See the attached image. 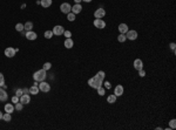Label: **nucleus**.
Returning <instances> with one entry per match:
<instances>
[{
    "instance_id": "nucleus-29",
    "label": "nucleus",
    "mask_w": 176,
    "mask_h": 130,
    "mask_svg": "<svg viewBox=\"0 0 176 130\" xmlns=\"http://www.w3.org/2000/svg\"><path fill=\"white\" fill-rule=\"evenodd\" d=\"M96 76H97V77H100L101 80H105V77H106V73H105L103 70H100V71H97Z\"/></svg>"
},
{
    "instance_id": "nucleus-13",
    "label": "nucleus",
    "mask_w": 176,
    "mask_h": 130,
    "mask_svg": "<svg viewBox=\"0 0 176 130\" xmlns=\"http://www.w3.org/2000/svg\"><path fill=\"white\" fill-rule=\"evenodd\" d=\"M81 11H82L81 4H75L74 6H72V11H71V12H72V13H74L75 15H76V14L81 13Z\"/></svg>"
},
{
    "instance_id": "nucleus-27",
    "label": "nucleus",
    "mask_w": 176,
    "mask_h": 130,
    "mask_svg": "<svg viewBox=\"0 0 176 130\" xmlns=\"http://www.w3.org/2000/svg\"><path fill=\"white\" fill-rule=\"evenodd\" d=\"M67 19H68V21H74L76 18H75V14H74V13L69 12L68 14H67Z\"/></svg>"
},
{
    "instance_id": "nucleus-2",
    "label": "nucleus",
    "mask_w": 176,
    "mask_h": 130,
    "mask_svg": "<svg viewBox=\"0 0 176 130\" xmlns=\"http://www.w3.org/2000/svg\"><path fill=\"white\" fill-rule=\"evenodd\" d=\"M47 77V71L45 69H39L36 70L35 73L33 74V79L38 82H41V81H45Z\"/></svg>"
},
{
    "instance_id": "nucleus-19",
    "label": "nucleus",
    "mask_w": 176,
    "mask_h": 130,
    "mask_svg": "<svg viewBox=\"0 0 176 130\" xmlns=\"http://www.w3.org/2000/svg\"><path fill=\"white\" fill-rule=\"evenodd\" d=\"M52 3H53L52 0H40V5L42 6L43 8H48L49 6L52 5Z\"/></svg>"
},
{
    "instance_id": "nucleus-3",
    "label": "nucleus",
    "mask_w": 176,
    "mask_h": 130,
    "mask_svg": "<svg viewBox=\"0 0 176 130\" xmlns=\"http://www.w3.org/2000/svg\"><path fill=\"white\" fill-rule=\"evenodd\" d=\"M39 90L40 92H42V93H48L49 90H51V84L49 83H47V82H45V81H41V82H39Z\"/></svg>"
},
{
    "instance_id": "nucleus-25",
    "label": "nucleus",
    "mask_w": 176,
    "mask_h": 130,
    "mask_svg": "<svg viewBox=\"0 0 176 130\" xmlns=\"http://www.w3.org/2000/svg\"><path fill=\"white\" fill-rule=\"evenodd\" d=\"M127 40V38H126V34H119V36H117V41L119 42H125V41Z\"/></svg>"
},
{
    "instance_id": "nucleus-7",
    "label": "nucleus",
    "mask_w": 176,
    "mask_h": 130,
    "mask_svg": "<svg viewBox=\"0 0 176 130\" xmlns=\"http://www.w3.org/2000/svg\"><path fill=\"white\" fill-rule=\"evenodd\" d=\"M106 15V10L103 8H97L94 12V18L95 19H103Z\"/></svg>"
},
{
    "instance_id": "nucleus-1",
    "label": "nucleus",
    "mask_w": 176,
    "mask_h": 130,
    "mask_svg": "<svg viewBox=\"0 0 176 130\" xmlns=\"http://www.w3.org/2000/svg\"><path fill=\"white\" fill-rule=\"evenodd\" d=\"M88 84H89L90 88H94V89H97L99 87H101L102 84H103V80H101L100 77H97L96 75H95L94 77H92V79L88 80Z\"/></svg>"
},
{
    "instance_id": "nucleus-30",
    "label": "nucleus",
    "mask_w": 176,
    "mask_h": 130,
    "mask_svg": "<svg viewBox=\"0 0 176 130\" xmlns=\"http://www.w3.org/2000/svg\"><path fill=\"white\" fill-rule=\"evenodd\" d=\"M169 128H170V129H175L176 128V120L175 118L170 120V122H169Z\"/></svg>"
},
{
    "instance_id": "nucleus-10",
    "label": "nucleus",
    "mask_w": 176,
    "mask_h": 130,
    "mask_svg": "<svg viewBox=\"0 0 176 130\" xmlns=\"http://www.w3.org/2000/svg\"><path fill=\"white\" fill-rule=\"evenodd\" d=\"M93 23H94V26L96 28H99V29H103V28L106 27V22L103 19H95Z\"/></svg>"
},
{
    "instance_id": "nucleus-5",
    "label": "nucleus",
    "mask_w": 176,
    "mask_h": 130,
    "mask_svg": "<svg viewBox=\"0 0 176 130\" xmlns=\"http://www.w3.org/2000/svg\"><path fill=\"white\" fill-rule=\"evenodd\" d=\"M17 52H19V48H13V47H7L5 49V56L7 58H13V56L16 55Z\"/></svg>"
},
{
    "instance_id": "nucleus-16",
    "label": "nucleus",
    "mask_w": 176,
    "mask_h": 130,
    "mask_svg": "<svg viewBox=\"0 0 176 130\" xmlns=\"http://www.w3.org/2000/svg\"><path fill=\"white\" fill-rule=\"evenodd\" d=\"M64 45H65V47H66L67 49H71L72 47L74 46V41H73V39H72V38H66Z\"/></svg>"
},
{
    "instance_id": "nucleus-36",
    "label": "nucleus",
    "mask_w": 176,
    "mask_h": 130,
    "mask_svg": "<svg viewBox=\"0 0 176 130\" xmlns=\"http://www.w3.org/2000/svg\"><path fill=\"white\" fill-rule=\"evenodd\" d=\"M64 35H65V38H72V32L65 31V32H64Z\"/></svg>"
},
{
    "instance_id": "nucleus-35",
    "label": "nucleus",
    "mask_w": 176,
    "mask_h": 130,
    "mask_svg": "<svg viewBox=\"0 0 176 130\" xmlns=\"http://www.w3.org/2000/svg\"><path fill=\"white\" fill-rule=\"evenodd\" d=\"M139 75H140V76L141 77H144L146 76V70H144V69H140V70H139Z\"/></svg>"
},
{
    "instance_id": "nucleus-42",
    "label": "nucleus",
    "mask_w": 176,
    "mask_h": 130,
    "mask_svg": "<svg viewBox=\"0 0 176 130\" xmlns=\"http://www.w3.org/2000/svg\"><path fill=\"white\" fill-rule=\"evenodd\" d=\"M82 1H83V3H90L92 0H82Z\"/></svg>"
},
{
    "instance_id": "nucleus-38",
    "label": "nucleus",
    "mask_w": 176,
    "mask_h": 130,
    "mask_svg": "<svg viewBox=\"0 0 176 130\" xmlns=\"http://www.w3.org/2000/svg\"><path fill=\"white\" fill-rule=\"evenodd\" d=\"M169 47H170V49L174 52V53H175V48H176V45H175V42H171L170 45H169Z\"/></svg>"
},
{
    "instance_id": "nucleus-15",
    "label": "nucleus",
    "mask_w": 176,
    "mask_h": 130,
    "mask_svg": "<svg viewBox=\"0 0 176 130\" xmlns=\"http://www.w3.org/2000/svg\"><path fill=\"white\" fill-rule=\"evenodd\" d=\"M117 29H119V32H120L121 34H126L128 32V29H129V28H128L127 23H120V25H119V27H117Z\"/></svg>"
},
{
    "instance_id": "nucleus-8",
    "label": "nucleus",
    "mask_w": 176,
    "mask_h": 130,
    "mask_svg": "<svg viewBox=\"0 0 176 130\" xmlns=\"http://www.w3.org/2000/svg\"><path fill=\"white\" fill-rule=\"evenodd\" d=\"M60 11H61L64 14H68V13L72 11V6L69 5L68 3H64V4L60 5Z\"/></svg>"
},
{
    "instance_id": "nucleus-37",
    "label": "nucleus",
    "mask_w": 176,
    "mask_h": 130,
    "mask_svg": "<svg viewBox=\"0 0 176 130\" xmlns=\"http://www.w3.org/2000/svg\"><path fill=\"white\" fill-rule=\"evenodd\" d=\"M22 94H24L22 89H17V90H16V95H17V96H18V97H20Z\"/></svg>"
},
{
    "instance_id": "nucleus-26",
    "label": "nucleus",
    "mask_w": 176,
    "mask_h": 130,
    "mask_svg": "<svg viewBox=\"0 0 176 130\" xmlns=\"http://www.w3.org/2000/svg\"><path fill=\"white\" fill-rule=\"evenodd\" d=\"M43 35H45V38H46V39H52L54 34H53V32H52V31H46L45 33H43Z\"/></svg>"
},
{
    "instance_id": "nucleus-11",
    "label": "nucleus",
    "mask_w": 176,
    "mask_h": 130,
    "mask_svg": "<svg viewBox=\"0 0 176 130\" xmlns=\"http://www.w3.org/2000/svg\"><path fill=\"white\" fill-rule=\"evenodd\" d=\"M123 92H125V88H123L122 84H117L114 88V95L115 96H122Z\"/></svg>"
},
{
    "instance_id": "nucleus-34",
    "label": "nucleus",
    "mask_w": 176,
    "mask_h": 130,
    "mask_svg": "<svg viewBox=\"0 0 176 130\" xmlns=\"http://www.w3.org/2000/svg\"><path fill=\"white\" fill-rule=\"evenodd\" d=\"M103 86H105L106 89H110V88H112V84H110V82H109V81H105Z\"/></svg>"
},
{
    "instance_id": "nucleus-21",
    "label": "nucleus",
    "mask_w": 176,
    "mask_h": 130,
    "mask_svg": "<svg viewBox=\"0 0 176 130\" xmlns=\"http://www.w3.org/2000/svg\"><path fill=\"white\" fill-rule=\"evenodd\" d=\"M32 28H33V22H32V21H27V22L24 25V31H26V32L32 31Z\"/></svg>"
},
{
    "instance_id": "nucleus-24",
    "label": "nucleus",
    "mask_w": 176,
    "mask_h": 130,
    "mask_svg": "<svg viewBox=\"0 0 176 130\" xmlns=\"http://www.w3.org/2000/svg\"><path fill=\"white\" fill-rule=\"evenodd\" d=\"M97 94L100 95V96H103V95L106 94V88L103 86H101V87H99V88H97Z\"/></svg>"
},
{
    "instance_id": "nucleus-28",
    "label": "nucleus",
    "mask_w": 176,
    "mask_h": 130,
    "mask_svg": "<svg viewBox=\"0 0 176 130\" xmlns=\"http://www.w3.org/2000/svg\"><path fill=\"white\" fill-rule=\"evenodd\" d=\"M22 108H24V104L21 102H17L16 105H14V109H17L18 111H21V110H22Z\"/></svg>"
},
{
    "instance_id": "nucleus-33",
    "label": "nucleus",
    "mask_w": 176,
    "mask_h": 130,
    "mask_svg": "<svg viewBox=\"0 0 176 130\" xmlns=\"http://www.w3.org/2000/svg\"><path fill=\"white\" fill-rule=\"evenodd\" d=\"M4 84H5V77H4V75L0 73V87H3Z\"/></svg>"
},
{
    "instance_id": "nucleus-4",
    "label": "nucleus",
    "mask_w": 176,
    "mask_h": 130,
    "mask_svg": "<svg viewBox=\"0 0 176 130\" xmlns=\"http://www.w3.org/2000/svg\"><path fill=\"white\" fill-rule=\"evenodd\" d=\"M126 38L127 40H130V41H134L137 39V32L134 31V29H128V32L126 33Z\"/></svg>"
},
{
    "instance_id": "nucleus-40",
    "label": "nucleus",
    "mask_w": 176,
    "mask_h": 130,
    "mask_svg": "<svg viewBox=\"0 0 176 130\" xmlns=\"http://www.w3.org/2000/svg\"><path fill=\"white\" fill-rule=\"evenodd\" d=\"M22 92H24V94H28V93H29V90H28V89H22Z\"/></svg>"
},
{
    "instance_id": "nucleus-23",
    "label": "nucleus",
    "mask_w": 176,
    "mask_h": 130,
    "mask_svg": "<svg viewBox=\"0 0 176 130\" xmlns=\"http://www.w3.org/2000/svg\"><path fill=\"white\" fill-rule=\"evenodd\" d=\"M3 120L5 121V122H11V120H12V115H11L10 112H5V114L3 115Z\"/></svg>"
},
{
    "instance_id": "nucleus-12",
    "label": "nucleus",
    "mask_w": 176,
    "mask_h": 130,
    "mask_svg": "<svg viewBox=\"0 0 176 130\" xmlns=\"http://www.w3.org/2000/svg\"><path fill=\"white\" fill-rule=\"evenodd\" d=\"M25 36H26V39H27V40H31V41H34L36 38H38L36 33H35V32H33V31H28V32H26Z\"/></svg>"
},
{
    "instance_id": "nucleus-14",
    "label": "nucleus",
    "mask_w": 176,
    "mask_h": 130,
    "mask_svg": "<svg viewBox=\"0 0 176 130\" xmlns=\"http://www.w3.org/2000/svg\"><path fill=\"white\" fill-rule=\"evenodd\" d=\"M7 99H8V94L6 93L5 89H3V88L0 87V101H1V102H6Z\"/></svg>"
},
{
    "instance_id": "nucleus-18",
    "label": "nucleus",
    "mask_w": 176,
    "mask_h": 130,
    "mask_svg": "<svg viewBox=\"0 0 176 130\" xmlns=\"http://www.w3.org/2000/svg\"><path fill=\"white\" fill-rule=\"evenodd\" d=\"M4 109H5V112H10V114H12V112L14 111V105H13L12 103H6L5 107H4Z\"/></svg>"
},
{
    "instance_id": "nucleus-9",
    "label": "nucleus",
    "mask_w": 176,
    "mask_h": 130,
    "mask_svg": "<svg viewBox=\"0 0 176 130\" xmlns=\"http://www.w3.org/2000/svg\"><path fill=\"white\" fill-rule=\"evenodd\" d=\"M19 102H21L24 105L28 104V103L31 102V96H29V94H22L19 97Z\"/></svg>"
},
{
    "instance_id": "nucleus-31",
    "label": "nucleus",
    "mask_w": 176,
    "mask_h": 130,
    "mask_svg": "<svg viewBox=\"0 0 176 130\" xmlns=\"http://www.w3.org/2000/svg\"><path fill=\"white\" fill-rule=\"evenodd\" d=\"M52 68V63L51 62H46V63H43V67H42V69H45V70H49V69Z\"/></svg>"
},
{
    "instance_id": "nucleus-6",
    "label": "nucleus",
    "mask_w": 176,
    "mask_h": 130,
    "mask_svg": "<svg viewBox=\"0 0 176 130\" xmlns=\"http://www.w3.org/2000/svg\"><path fill=\"white\" fill-rule=\"evenodd\" d=\"M52 32H53V34H54V35L59 36V35H62V34H64V32H65V28L62 27L61 25H56V26H54V28H53V29H52Z\"/></svg>"
},
{
    "instance_id": "nucleus-17",
    "label": "nucleus",
    "mask_w": 176,
    "mask_h": 130,
    "mask_svg": "<svg viewBox=\"0 0 176 130\" xmlns=\"http://www.w3.org/2000/svg\"><path fill=\"white\" fill-rule=\"evenodd\" d=\"M134 68L136 69V70H140V69L143 68V61L141 59H136L134 60Z\"/></svg>"
},
{
    "instance_id": "nucleus-20",
    "label": "nucleus",
    "mask_w": 176,
    "mask_h": 130,
    "mask_svg": "<svg viewBox=\"0 0 176 130\" xmlns=\"http://www.w3.org/2000/svg\"><path fill=\"white\" fill-rule=\"evenodd\" d=\"M28 90H29V94H32V95H38L39 92H40V90H39V87L38 86H34V84Z\"/></svg>"
},
{
    "instance_id": "nucleus-43",
    "label": "nucleus",
    "mask_w": 176,
    "mask_h": 130,
    "mask_svg": "<svg viewBox=\"0 0 176 130\" xmlns=\"http://www.w3.org/2000/svg\"><path fill=\"white\" fill-rule=\"evenodd\" d=\"M3 115H4V114H3L1 111H0V120H3Z\"/></svg>"
},
{
    "instance_id": "nucleus-39",
    "label": "nucleus",
    "mask_w": 176,
    "mask_h": 130,
    "mask_svg": "<svg viewBox=\"0 0 176 130\" xmlns=\"http://www.w3.org/2000/svg\"><path fill=\"white\" fill-rule=\"evenodd\" d=\"M12 102H13V103H17V102H19V97L17 96V95H14V96L12 97Z\"/></svg>"
},
{
    "instance_id": "nucleus-32",
    "label": "nucleus",
    "mask_w": 176,
    "mask_h": 130,
    "mask_svg": "<svg viewBox=\"0 0 176 130\" xmlns=\"http://www.w3.org/2000/svg\"><path fill=\"white\" fill-rule=\"evenodd\" d=\"M16 31H18V32H22L24 31V25L22 23H17L16 25Z\"/></svg>"
},
{
    "instance_id": "nucleus-41",
    "label": "nucleus",
    "mask_w": 176,
    "mask_h": 130,
    "mask_svg": "<svg viewBox=\"0 0 176 130\" xmlns=\"http://www.w3.org/2000/svg\"><path fill=\"white\" fill-rule=\"evenodd\" d=\"M74 1H75V4H80L82 0H74Z\"/></svg>"
},
{
    "instance_id": "nucleus-22",
    "label": "nucleus",
    "mask_w": 176,
    "mask_h": 130,
    "mask_svg": "<svg viewBox=\"0 0 176 130\" xmlns=\"http://www.w3.org/2000/svg\"><path fill=\"white\" fill-rule=\"evenodd\" d=\"M116 99H117V96H115L114 94H110L109 96L107 97V102L110 103V104H113V103L116 102Z\"/></svg>"
}]
</instances>
